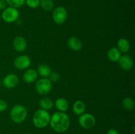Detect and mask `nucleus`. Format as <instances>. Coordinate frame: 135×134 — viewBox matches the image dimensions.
<instances>
[{
	"label": "nucleus",
	"mask_w": 135,
	"mask_h": 134,
	"mask_svg": "<svg viewBox=\"0 0 135 134\" xmlns=\"http://www.w3.org/2000/svg\"><path fill=\"white\" fill-rule=\"evenodd\" d=\"M50 125L51 129L55 132H65L70 126L69 116L63 112H55L51 116Z\"/></svg>",
	"instance_id": "1"
},
{
	"label": "nucleus",
	"mask_w": 135,
	"mask_h": 134,
	"mask_svg": "<svg viewBox=\"0 0 135 134\" xmlns=\"http://www.w3.org/2000/svg\"><path fill=\"white\" fill-rule=\"evenodd\" d=\"M50 118L51 116L48 111L43 109H38L33 115V124L38 128H44L50 124Z\"/></svg>",
	"instance_id": "2"
},
{
	"label": "nucleus",
	"mask_w": 135,
	"mask_h": 134,
	"mask_svg": "<svg viewBox=\"0 0 135 134\" xmlns=\"http://www.w3.org/2000/svg\"><path fill=\"white\" fill-rule=\"evenodd\" d=\"M27 114V109L25 106L16 105L11 109L10 118L15 123H21L25 120Z\"/></svg>",
	"instance_id": "3"
},
{
	"label": "nucleus",
	"mask_w": 135,
	"mask_h": 134,
	"mask_svg": "<svg viewBox=\"0 0 135 134\" xmlns=\"http://www.w3.org/2000/svg\"><path fill=\"white\" fill-rule=\"evenodd\" d=\"M51 88L52 82L48 78H42L36 82V91L40 95H46L50 93Z\"/></svg>",
	"instance_id": "4"
},
{
	"label": "nucleus",
	"mask_w": 135,
	"mask_h": 134,
	"mask_svg": "<svg viewBox=\"0 0 135 134\" xmlns=\"http://www.w3.org/2000/svg\"><path fill=\"white\" fill-rule=\"evenodd\" d=\"M19 11L17 9L12 7H8L3 10L1 18L7 23H13L16 22L19 17Z\"/></svg>",
	"instance_id": "5"
},
{
	"label": "nucleus",
	"mask_w": 135,
	"mask_h": 134,
	"mask_svg": "<svg viewBox=\"0 0 135 134\" xmlns=\"http://www.w3.org/2000/svg\"><path fill=\"white\" fill-rule=\"evenodd\" d=\"M52 18L54 22L58 25L63 24L67 18V9L62 6H58L53 9Z\"/></svg>",
	"instance_id": "6"
},
{
	"label": "nucleus",
	"mask_w": 135,
	"mask_h": 134,
	"mask_svg": "<svg viewBox=\"0 0 135 134\" xmlns=\"http://www.w3.org/2000/svg\"><path fill=\"white\" fill-rule=\"evenodd\" d=\"M79 123L83 128L90 130L95 126L96 120L92 114L90 113H83L79 116Z\"/></svg>",
	"instance_id": "7"
},
{
	"label": "nucleus",
	"mask_w": 135,
	"mask_h": 134,
	"mask_svg": "<svg viewBox=\"0 0 135 134\" xmlns=\"http://www.w3.org/2000/svg\"><path fill=\"white\" fill-rule=\"evenodd\" d=\"M31 60L26 55H22L17 56L14 60V66L17 69L26 70L30 67Z\"/></svg>",
	"instance_id": "8"
},
{
	"label": "nucleus",
	"mask_w": 135,
	"mask_h": 134,
	"mask_svg": "<svg viewBox=\"0 0 135 134\" xmlns=\"http://www.w3.org/2000/svg\"><path fill=\"white\" fill-rule=\"evenodd\" d=\"M3 85L7 89H13L19 83V78L15 74H9L3 79Z\"/></svg>",
	"instance_id": "9"
},
{
	"label": "nucleus",
	"mask_w": 135,
	"mask_h": 134,
	"mask_svg": "<svg viewBox=\"0 0 135 134\" xmlns=\"http://www.w3.org/2000/svg\"><path fill=\"white\" fill-rule=\"evenodd\" d=\"M119 64L123 70L125 71H129L131 70L133 67V59L129 55H124L121 56L118 60Z\"/></svg>",
	"instance_id": "10"
},
{
	"label": "nucleus",
	"mask_w": 135,
	"mask_h": 134,
	"mask_svg": "<svg viewBox=\"0 0 135 134\" xmlns=\"http://www.w3.org/2000/svg\"><path fill=\"white\" fill-rule=\"evenodd\" d=\"M13 47L17 52H23L27 48V42L22 36H17L13 41Z\"/></svg>",
	"instance_id": "11"
},
{
	"label": "nucleus",
	"mask_w": 135,
	"mask_h": 134,
	"mask_svg": "<svg viewBox=\"0 0 135 134\" xmlns=\"http://www.w3.org/2000/svg\"><path fill=\"white\" fill-rule=\"evenodd\" d=\"M38 72L33 68H29L25 72L22 76L23 81L26 84L34 83L38 78Z\"/></svg>",
	"instance_id": "12"
},
{
	"label": "nucleus",
	"mask_w": 135,
	"mask_h": 134,
	"mask_svg": "<svg viewBox=\"0 0 135 134\" xmlns=\"http://www.w3.org/2000/svg\"><path fill=\"white\" fill-rule=\"evenodd\" d=\"M67 45L69 47L74 51H79L83 48L81 40L76 37H71L67 41Z\"/></svg>",
	"instance_id": "13"
},
{
	"label": "nucleus",
	"mask_w": 135,
	"mask_h": 134,
	"mask_svg": "<svg viewBox=\"0 0 135 134\" xmlns=\"http://www.w3.org/2000/svg\"><path fill=\"white\" fill-rule=\"evenodd\" d=\"M86 109V105L81 100H77L75 101L73 106V110L75 115L80 116L84 113Z\"/></svg>",
	"instance_id": "14"
},
{
	"label": "nucleus",
	"mask_w": 135,
	"mask_h": 134,
	"mask_svg": "<svg viewBox=\"0 0 135 134\" xmlns=\"http://www.w3.org/2000/svg\"><path fill=\"white\" fill-rule=\"evenodd\" d=\"M55 106L58 111L65 112L69 109V102L63 97H59L55 101Z\"/></svg>",
	"instance_id": "15"
},
{
	"label": "nucleus",
	"mask_w": 135,
	"mask_h": 134,
	"mask_svg": "<svg viewBox=\"0 0 135 134\" xmlns=\"http://www.w3.org/2000/svg\"><path fill=\"white\" fill-rule=\"evenodd\" d=\"M38 74L42 78H48L51 72V69L49 65L46 64H40L37 68Z\"/></svg>",
	"instance_id": "16"
},
{
	"label": "nucleus",
	"mask_w": 135,
	"mask_h": 134,
	"mask_svg": "<svg viewBox=\"0 0 135 134\" xmlns=\"http://www.w3.org/2000/svg\"><path fill=\"white\" fill-rule=\"evenodd\" d=\"M117 48L121 53H127L130 50V43L125 38H121L117 41Z\"/></svg>",
	"instance_id": "17"
},
{
	"label": "nucleus",
	"mask_w": 135,
	"mask_h": 134,
	"mask_svg": "<svg viewBox=\"0 0 135 134\" xmlns=\"http://www.w3.org/2000/svg\"><path fill=\"white\" fill-rule=\"evenodd\" d=\"M121 56V53L117 47H112L108 51V57L112 62H118Z\"/></svg>",
	"instance_id": "18"
},
{
	"label": "nucleus",
	"mask_w": 135,
	"mask_h": 134,
	"mask_svg": "<svg viewBox=\"0 0 135 134\" xmlns=\"http://www.w3.org/2000/svg\"><path fill=\"white\" fill-rule=\"evenodd\" d=\"M38 104H39V106L41 108V109L47 110V111L51 110L54 105L52 100H51V99L48 98V97H43V98H42L39 101Z\"/></svg>",
	"instance_id": "19"
},
{
	"label": "nucleus",
	"mask_w": 135,
	"mask_h": 134,
	"mask_svg": "<svg viewBox=\"0 0 135 134\" xmlns=\"http://www.w3.org/2000/svg\"><path fill=\"white\" fill-rule=\"evenodd\" d=\"M122 105L124 109L127 111H131L134 108V101L131 97H126L123 100Z\"/></svg>",
	"instance_id": "20"
},
{
	"label": "nucleus",
	"mask_w": 135,
	"mask_h": 134,
	"mask_svg": "<svg viewBox=\"0 0 135 134\" xmlns=\"http://www.w3.org/2000/svg\"><path fill=\"white\" fill-rule=\"evenodd\" d=\"M40 5L46 11H51L54 9L53 0H40Z\"/></svg>",
	"instance_id": "21"
},
{
	"label": "nucleus",
	"mask_w": 135,
	"mask_h": 134,
	"mask_svg": "<svg viewBox=\"0 0 135 134\" xmlns=\"http://www.w3.org/2000/svg\"><path fill=\"white\" fill-rule=\"evenodd\" d=\"M5 1L7 5L16 9L21 7L25 4V0H5Z\"/></svg>",
	"instance_id": "22"
},
{
	"label": "nucleus",
	"mask_w": 135,
	"mask_h": 134,
	"mask_svg": "<svg viewBox=\"0 0 135 134\" xmlns=\"http://www.w3.org/2000/svg\"><path fill=\"white\" fill-rule=\"evenodd\" d=\"M25 4L31 9H36L40 6V0H25Z\"/></svg>",
	"instance_id": "23"
},
{
	"label": "nucleus",
	"mask_w": 135,
	"mask_h": 134,
	"mask_svg": "<svg viewBox=\"0 0 135 134\" xmlns=\"http://www.w3.org/2000/svg\"><path fill=\"white\" fill-rule=\"evenodd\" d=\"M48 78L50 79L51 82L52 81L55 82V81H57L59 80V79H60V74L57 72H51Z\"/></svg>",
	"instance_id": "24"
},
{
	"label": "nucleus",
	"mask_w": 135,
	"mask_h": 134,
	"mask_svg": "<svg viewBox=\"0 0 135 134\" xmlns=\"http://www.w3.org/2000/svg\"><path fill=\"white\" fill-rule=\"evenodd\" d=\"M8 107V105L5 101L3 99H0V112H4L7 110Z\"/></svg>",
	"instance_id": "25"
},
{
	"label": "nucleus",
	"mask_w": 135,
	"mask_h": 134,
	"mask_svg": "<svg viewBox=\"0 0 135 134\" xmlns=\"http://www.w3.org/2000/svg\"><path fill=\"white\" fill-rule=\"evenodd\" d=\"M7 3L5 0H0V10H3L6 8Z\"/></svg>",
	"instance_id": "26"
},
{
	"label": "nucleus",
	"mask_w": 135,
	"mask_h": 134,
	"mask_svg": "<svg viewBox=\"0 0 135 134\" xmlns=\"http://www.w3.org/2000/svg\"><path fill=\"white\" fill-rule=\"evenodd\" d=\"M107 134H119L118 131L114 128H112L109 130L107 132Z\"/></svg>",
	"instance_id": "27"
},
{
	"label": "nucleus",
	"mask_w": 135,
	"mask_h": 134,
	"mask_svg": "<svg viewBox=\"0 0 135 134\" xmlns=\"http://www.w3.org/2000/svg\"><path fill=\"white\" fill-rule=\"evenodd\" d=\"M1 80H0V87H1Z\"/></svg>",
	"instance_id": "28"
}]
</instances>
